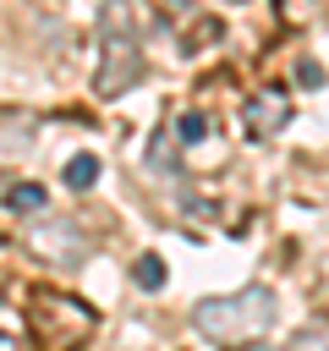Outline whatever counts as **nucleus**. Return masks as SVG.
Listing matches in <instances>:
<instances>
[{"label":"nucleus","mask_w":329,"mask_h":351,"mask_svg":"<svg viewBox=\"0 0 329 351\" xmlns=\"http://www.w3.org/2000/svg\"><path fill=\"white\" fill-rule=\"evenodd\" d=\"M38 132V115L33 110H0V159H22L33 154V137Z\"/></svg>","instance_id":"nucleus-5"},{"label":"nucleus","mask_w":329,"mask_h":351,"mask_svg":"<svg viewBox=\"0 0 329 351\" xmlns=\"http://www.w3.org/2000/svg\"><path fill=\"white\" fill-rule=\"evenodd\" d=\"M285 121H291V99H285V88H258V93L241 104V126H247V137H274V132H285Z\"/></svg>","instance_id":"nucleus-4"},{"label":"nucleus","mask_w":329,"mask_h":351,"mask_svg":"<svg viewBox=\"0 0 329 351\" xmlns=\"http://www.w3.org/2000/svg\"><path fill=\"white\" fill-rule=\"evenodd\" d=\"M192 324L214 346H252L274 324V296L263 285H247V291H230V296H208V302L192 307Z\"/></svg>","instance_id":"nucleus-2"},{"label":"nucleus","mask_w":329,"mask_h":351,"mask_svg":"<svg viewBox=\"0 0 329 351\" xmlns=\"http://www.w3.org/2000/svg\"><path fill=\"white\" fill-rule=\"evenodd\" d=\"M143 77V22L132 0H104L99 5V66H93V93L121 99Z\"/></svg>","instance_id":"nucleus-1"},{"label":"nucleus","mask_w":329,"mask_h":351,"mask_svg":"<svg viewBox=\"0 0 329 351\" xmlns=\"http://www.w3.org/2000/svg\"><path fill=\"white\" fill-rule=\"evenodd\" d=\"M132 285H137V291H159V285H164V258H159V252H143V258L132 263Z\"/></svg>","instance_id":"nucleus-8"},{"label":"nucleus","mask_w":329,"mask_h":351,"mask_svg":"<svg viewBox=\"0 0 329 351\" xmlns=\"http://www.w3.org/2000/svg\"><path fill=\"white\" fill-rule=\"evenodd\" d=\"M33 247L49 252V258L66 263V269L82 258V236H77V225H60V219H55V225H38V230H33Z\"/></svg>","instance_id":"nucleus-6"},{"label":"nucleus","mask_w":329,"mask_h":351,"mask_svg":"<svg viewBox=\"0 0 329 351\" xmlns=\"http://www.w3.org/2000/svg\"><path fill=\"white\" fill-rule=\"evenodd\" d=\"M33 318H38V335H44L49 346H60V351H71V346L93 329V313H88L82 302H71V296H55V291H44V296L33 302Z\"/></svg>","instance_id":"nucleus-3"},{"label":"nucleus","mask_w":329,"mask_h":351,"mask_svg":"<svg viewBox=\"0 0 329 351\" xmlns=\"http://www.w3.org/2000/svg\"><path fill=\"white\" fill-rule=\"evenodd\" d=\"M93 181H99V159H93V154L66 159V186H71V192H88Z\"/></svg>","instance_id":"nucleus-9"},{"label":"nucleus","mask_w":329,"mask_h":351,"mask_svg":"<svg viewBox=\"0 0 329 351\" xmlns=\"http://www.w3.org/2000/svg\"><path fill=\"white\" fill-rule=\"evenodd\" d=\"M5 208H11V214H44V208H49V192H44L38 181H11V186H5Z\"/></svg>","instance_id":"nucleus-7"},{"label":"nucleus","mask_w":329,"mask_h":351,"mask_svg":"<svg viewBox=\"0 0 329 351\" xmlns=\"http://www.w3.org/2000/svg\"><path fill=\"white\" fill-rule=\"evenodd\" d=\"M0 351H22V335H16V329H11V324H5V329H0Z\"/></svg>","instance_id":"nucleus-14"},{"label":"nucleus","mask_w":329,"mask_h":351,"mask_svg":"<svg viewBox=\"0 0 329 351\" xmlns=\"http://www.w3.org/2000/svg\"><path fill=\"white\" fill-rule=\"evenodd\" d=\"M0 197H5V186H0Z\"/></svg>","instance_id":"nucleus-15"},{"label":"nucleus","mask_w":329,"mask_h":351,"mask_svg":"<svg viewBox=\"0 0 329 351\" xmlns=\"http://www.w3.org/2000/svg\"><path fill=\"white\" fill-rule=\"evenodd\" d=\"M208 38H219V16H203V22H197V27L186 33V44H181V49H186V55H197V49H203Z\"/></svg>","instance_id":"nucleus-11"},{"label":"nucleus","mask_w":329,"mask_h":351,"mask_svg":"<svg viewBox=\"0 0 329 351\" xmlns=\"http://www.w3.org/2000/svg\"><path fill=\"white\" fill-rule=\"evenodd\" d=\"M296 82H302V88H324V66H318V60H302V66H296Z\"/></svg>","instance_id":"nucleus-13"},{"label":"nucleus","mask_w":329,"mask_h":351,"mask_svg":"<svg viewBox=\"0 0 329 351\" xmlns=\"http://www.w3.org/2000/svg\"><path fill=\"white\" fill-rule=\"evenodd\" d=\"M291 351H329V324H307Z\"/></svg>","instance_id":"nucleus-12"},{"label":"nucleus","mask_w":329,"mask_h":351,"mask_svg":"<svg viewBox=\"0 0 329 351\" xmlns=\"http://www.w3.org/2000/svg\"><path fill=\"white\" fill-rule=\"evenodd\" d=\"M175 137H181L186 148L203 143V137H208V115H203V110H181V115H175Z\"/></svg>","instance_id":"nucleus-10"}]
</instances>
